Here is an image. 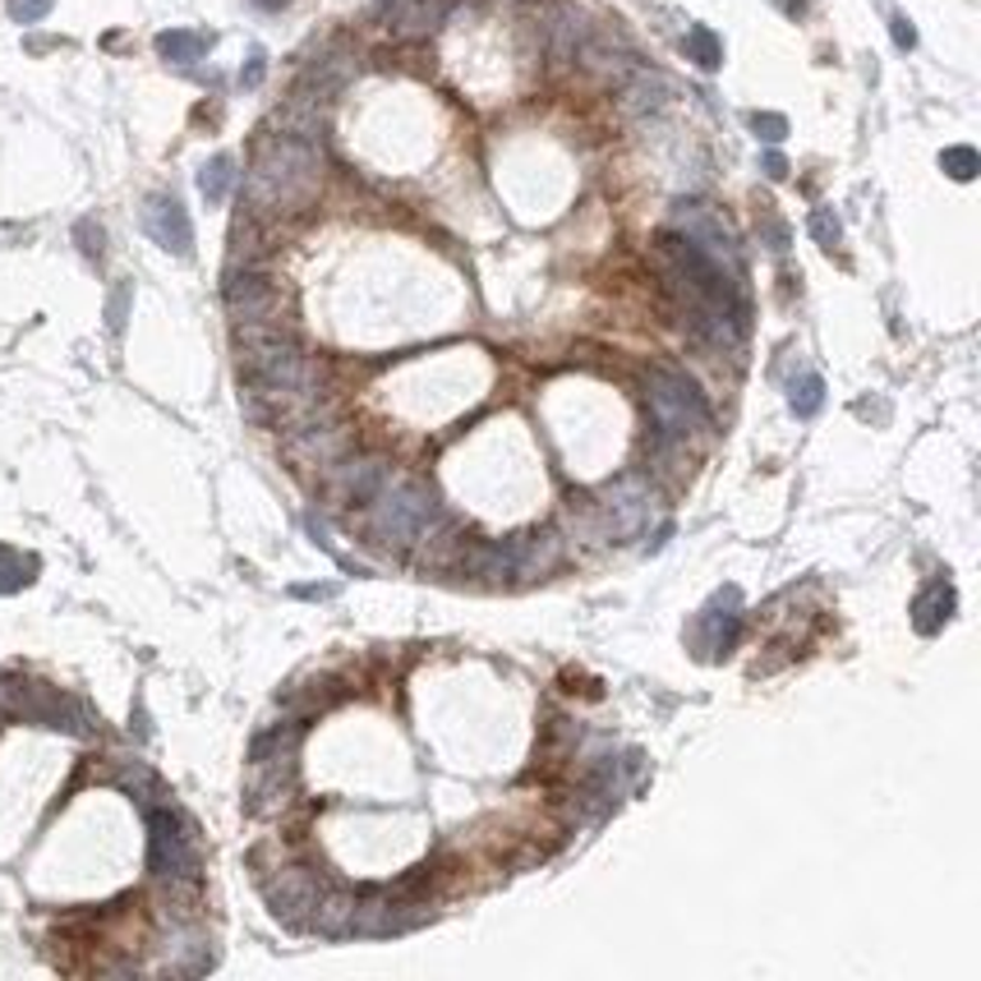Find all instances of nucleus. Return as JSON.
<instances>
[{
    "label": "nucleus",
    "instance_id": "nucleus-1",
    "mask_svg": "<svg viewBox=\"0 0 981 981\" xmlns=\"http://www.w3.org/2000/svg\"><path fill=\"white\" fill-rule=\"evenodd\" d=\"M323 180V162L314 139L304 134H277L263 139L249 171V208L258 213H300L304 203H314Z\"/></svg>",
    "mask_w": 981,
    "mask_h": 981
},
{
    "label": "nucleus",
    "instance_id": "nucleus-2",
    "mask_svg": "<svg viewBox=\"0 0 981 981\" xmlns=\"http://www.w3.org/2000/svg\"><path fill=\"white\" fill-rule=\"evenodd\" d=\"M645 401H650L655 452H678V448H687V438H701L714 429L705 392L678 369L645 374Z\"/></svg>",
    "mask_w": 981,
    "mask_h": 981
},
{
    "label": "nucleus",
    "instance_id": "nucleus-3",
    "mask_svg": "<svg viewBox=\"0 0 981 981\" xmlns=\"http://www.w3.org/2000/svg\"><path fill=\"white\" fill-rule=\"evenodd\" d=\"M448 526L443 507L429 494L424 484L401 479V484H382L369 498V530L392 549H416Z\"/></svg>",
    "mask_w": 981,
    "mask_h": 981
},
{
    "label": "nucleus",
    "instance_id": "nucleus-4",
    "mask_svg": "<svg viewBox=\"0 0 981 981\" xmlns=\"http://www.w3.org/2000/svg\"><path fill=\"white\" fill-rule=\"evenodd\" d=\"M595 511L604 521V535L640 539L645 530L655 526V516H659V494H655V484L645 475H623V479H613V484L600 488Z\"/></svg>",
    "mask_w": 981,
    "mask_h": 981
},
{
    "label": "nucleus",
    "instance_id": "nucleus-5",
    "mask_svg": "<svg viewBox=\"0 0 981 981\" xmlns=\"http://www.w3.org/2000/svg\"><path fill=\"white\" fill-rule=\"evenodd\" d=\"M148 871L158 875V881H194L198 875L190 824L166 807L148 811Z\"/></svg>",
    "mask_w": 981,
    "mask_h": 981
},
{
    "label": "nucleus",
    "instance_id": "nucleus-6",
    "mask_svg": "<svg viewBox=\"0 0 981 981\" xmlns=\"http://www.w3.org/2000/svg\"><path fill=\"white\" fill-rule=\"evenodd\" d=\"M226 309L236 327H281V309H287V295L281 287L268 277V272H254V268H236L226 277Z\"/></svg>",
    "mask_w": 981,
    "mask_h": 981
},
{
    "label": "nucleus",
    "instance_id": "nucleus-7",
    "mask_svg": "<svg viewBox=\"0 0 981 981\" xmlns=\"http://www.w3.org/2000/svg\"><path fill=\"white\" fill-rule=\"evenodd\" d=\"M673 230L682 240H691L701 254H710L719 268H729L733 277H742L737 236H733V226L710 208V203H678V208H673Z\"/></svg>",
    "mask_w": 981,
    "mask_h": 981
},
{
    "label": "nucleus",
    "instance_id": "nucleus-8",
    "mask_svg": "<svg viewBox=\"0 0 981 981\" xmlns=\"http://www.w3.org/2000/svg\"><path fill=\"white\" fill-rule=\"evenodd\" d=\"M263 894H268L272 913L281 921L304 926L309 917H314L319 898H323V881H319V871H309V866H281L277 875L263 881Z\"/></svg>",
    "mask_w": 981,
    "mask_h": 981
},
{
    "label": "nucleus",
    "instance_id": "nucleus-9",
    "mask_svg": "<svg viewBox=\"0 0 981 981\" xmlns=\"http://www.w3.org/2000/svg\"><path fill=\"white\" fill-rule=\"evenodd\" d=\"M139 222H143V230H148V240L162 245L166 254H175V258H190V254H194V226H190L185 203H180L175 194H152V198H143Z\"/></svg>",
    "mask_w": 981,
    "mask_h": 981
},
{
    "label": "nucleus",
    "instance_id": "nucleus-10",
    "mask_svg": "<svg viewBox=\"0 0 981 981\" xmlns=\"http://www.w3.org/2000/svg\"><path fill=\"white\" fill-rule=\"evenodd\" d=\"M14 710H19L23 719H33V724H46V729L88 733V729H84V714H79V705H74L69 696H61V691L42 687V682H23V687H14Z\"/></svg>",
    "mask_w": 981,
    "mask_h": 981
},
{
    "label": "nucleus",
    "instance_id": "nucleus-11",
    "mask_svg": "<svg viewBox=\"0 0 981 981\" xmlns=\"http://www.w3.org/2000/svg\"><path fill=\"white\" fill-rule=\"evenodd\" d=\"M387 484V461L382 456H351L337 461V488L351 503H369L378 488Z\"/></svg>",
    "mask_w": 981,
    "mask_h": 981
},
{
    "label": "nucleus",
    "instance_id": "nucleus-12",
    "mask_svg": "<svg viewBox=\"0 0 981 981\" xmlns=\"http://www.w3.org/2000/svg\"><path fill=\"white\" fill-rule=\"evenodd\" d=\"M382 14L392 19V29L401 37H424L438 29L443 6H438V0H382Z\"/></svg>",
    "mask_w": 981,
    "mask_h": 981
},
{
    "label": "nucleus",
    "instance_id": "nucleus-13",
    "mask_svg": "<svg viewBox=\"0 0 981 981\" xmlns=\"http://www.w3.org/2000/svg\"><path fill=\"white\" fill-rule=\"evenodd\" d=\"M953 604H959V600H953V585H949V581H931V585H926L921 595H917V604H913V627H917L921 636H936V632L949 623V617H953Z\"/></svg>",
    "mask_w": 981,
    "mask_h": 981
},
{
    "label": "nucleus",
    "instance_id": "nucleus-14",
    "mask_svg": "<svg viewBox=\"0 0 981 981\" xmlns=\"http://www.w3.org/2000/svg\"><path fill=\"white\" fill-rule=\"evenodd\" d=\"M208 46H213V37H208V33L171 29V33H162V37H158V56H162V61H171V65H194V61L208 56Z\"/></svg>",
    "mask_w": 981,
    "mask_h": 981
},
{
    "label": "nucleus",
    "instance_id": "nucleus-15",
    "mask_svg": "<svg viewBox=\"0 0 981 981\" xmlns=\"http://www.w3.org/2000/svg\"><path fill=\"white\" fill-rule=\"evenodd\" d=\"M737 613H705L701 617V627H696V645H701L705 655H724V650H733V640H737Z\"/></svg>",
    "mask_w": 981,
    "mask_h": 981
},
{
    "label": "nucleus",
    "instance_id": "nucleus-16",
    "mask_svg": "<svg viewBox=\"0 0 981 981\" xmlns=\"http://www.w3.org/2000/svg\"><path fill=\"white\" fill-rule=\"evenodd\" d=\"M230 185H236V162L226 158V152H217L213 162H203V171H198V190H203V198L213 203H226V194H230Z\"/></svg>",
    "mask_w": 981,
    "mask_h": 981
},
{
    "label": "nucleus",
    "instance_id": "nucleus-17",
    "mask_svg": "<svg viewBox=\"0 0 981 981\" xmlns=\"http://www.w3.org/2000/svg\"><path fill=\"white\" fill-rule=\"evenodd\" d=\"M33 576H37V558H23L0 545V595H14V590H23Z\"/></svg>",
    "mask_w": 981,
    "mask_h": 981
},
{
    "label": "nucleus",
    "instance_id": "nucleus-18",
    "mask_svg": "<svg viewBox=\"0 0 981 981\" xmlns=\"http://www.w3.org/2000/svg\"><path fill=\"white\" fill-rule=\"evenodd\" d=\"M687 56L701 69H719L724 65V46H719V37L705 29V23H696V29L687 33Z\"/></svg>",
    "mask_w": 981,
    "mask_h": 981
},
{
    "label": "nucleus",
    "instance_id": "nucleus-19",
    "mask_svg": "<svg viewBox=\"0 0 981 981\" xmlns=\"http://www.w3.org/2000/svg\"><path fill=\"white\" fill-rule=\"evenodd\" d=\"M788 406H793L802 420H811L816 410L824 406V382H820V374H802V378H797L793 392H788Z\"/></svg>",
    "mask_w": 981,
    "mask_h": 981
},
{
    "label": "nucleus",
    "instance_id": "nucleus-20",
    "mask_svg": "<svg viewBox=\"0 0 981 981\" xmlns=\"http://www.w3.org/2000/svg\"><path fill=\"white\" fill-rule=\"evenodd\" d=\"M940 171H945L949 180H959V185L977 180V171H981L977 148H968V143H959V148H945V152H940Z\"/></svg>",
    "mask_w": 981,
    "mask_h": 981
},
{
    "label": "nucleus",
    "instance_id": "nucleus-21",
    "mask_svg": "<svg viewBox=\"0 0 981 981\" xmlns=\"http://www.w3.org/2000/svg\"><path fill=\"white\" fill-rule=\"evenodd\" d=\"M807 230H811V240H816L820 249H834L839 236H843V226H839V217H834L830 208H816V213L807 217Z\"/></svg>",
    "mask_w": 981,
    "mask_h": 981
},
{
    "label": "nucleus",
    "instance_id": "nucleus-22",
    "mask_svg": "<svg viewBox=\"0 0 981 981\" xmlns=\"http://www.w3.org/2000/svg\"><path fill=\"white\" fill-rule=\"evenodd\" d=\"M752 129H756V139H765V143H784V139H788V120L774 116V111H756V116H752Z\"/></svg>",
    "mask_w": 981,
    "mask_h": 981
},
{
    "label": "nucleus",
    "instance_id": "nucleus-23",
    "mask_svg": "<svg viewBox=\"0 0 981 981\" xmlns=\"http://www.w3.org/2000/svg\"><path fill=\"white\" fill-rule=\"evenodd\" d=\"M51 6H56V0H10V19L14 23H37V19L51 14Z\"/></svg>",
    "mask_w": 981,
    "mask_h": 981
},
{
    "label": "nucleus",
    "instance_id": "nucleus-24",
    "mask_svg": "<svg viewBox=\"0 0 981 981\" xmlns=\"http://www.w3.org/2000/svg\"><path fill=\"white\" fill-rule=\"evenodd\" d=\"M74 236H79V245H84L88 258L101 254V226H97V222H79V230H74Z\"/></svg>",
    "mask_w": 981,
    "mask_h": 981
},
{
    "label": "nucleus",
    "instance_id": "nucleus-25",
    "mask_svg": "<svg viewBox=\"0 0 981 981\" xmlns=\"http://www.w3.org/2000/svg\"><path fill=\"white\" fill-rule=\"evenodd\" d=\"M894 46H898V51H913V46H917V29H913V23L903 19V14L894 19Z\"/></svg>",
    "mask_w": 981,
    "mask_h": 981
},
{
    "label": "nucleus",
    "instance_id": "nucleus-26",
    "mask_svg": "<svg viewBox=\"0 0 981 981\" xmlns=\"http://www.w3.org/2000/svg\"><path fill=\"white\" fill-rule=\"evenodd\" d=\"M263 65H268V61H263V51H254V56H249V65H245V74H240V84H245V88L263 84Z\"/></svg>",
    "mask_w": 981,
    "mask_h": 981
},
{
    "label": "nucleus",
    "instance_id": "nucleus-27",
    "mask_svg": "<svg viewBox=\"0 0 981 981\" xmlns=\"http://www.w3.org/2000/svg\"><path fill=\"white\" fill-rule=\"evenodd\" d=\"M765 175H769V180H784V175H788V162H784V152H774V148L765 152Z\"/></svg>",
    "mask_w": 981,
    "mask_h": 981
},
{
    "label": "nucleus",
    "instance_id": "nucleus-28",
    "mask_svg": "<svg viewBox=\"0 0 981 981\" xmlns=\"http://www.w3.org/2000/svg\"><path fill=\"white\" fill-rule=\"evenodd\" d=\"M769 6H779L788 19H802V14H807V0H769Z\"/></svg>",
    "mask_w": 981,
    "mask_h": 981
},
{
    "label": "nucleus",
    "instance_id": "nucleus-29",
    "mask_svg": "<svg viewBox=\"0 0 981 981\" xmlns=\"http://www.w3.org/2000/svg\"><path fill=\"white\" fill-rule=\"evenodd\" d=\"M249 6H258V10H268V14H277V10H287L291 0H249Z\"/></svg>",
    "mask_w": 981,
    "mask_h": 981
}]
</instances>
